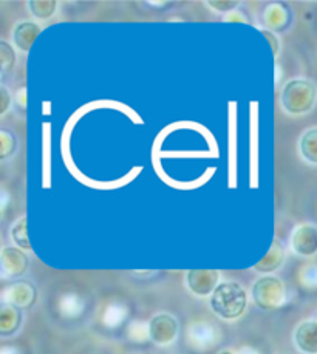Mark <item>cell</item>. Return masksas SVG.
Returning a JSON list of instances; mask_svg holds the SVG:
<instances>
[{
	"label": "cell",
	"mask_w": 317,
	"mask_h": 354,
	"mask_svg": "<svg viewBox=\"0 0 317 354\" xmlns=\"http://www.w3.org/2000/svg\"><path fill=\"white\" fill-rule=\"evenodd\" d=\"M210 306L223 319H237L246 308V292L239 283L226 281L215 288Z\"/></svg>",
	"instance_id": "cell-1"
},
{
	"label": "cell",
	"mask_w": 317,
	"mask_h": 354,
	"mask_svg": "<svg viewBox=\"0 0 317 354\" xmlns=\"http://www.w3.org/2000/svg\"><path fill=\"white\" fill-rule=\"evenodd\" d=\"M254 297L260 306H277L282 299V283L277 279H262L254 286Z\"/></svg>",
	"instance_id": "cell-2"
},
{
	"label": "cell",
	"mask_w": 317,
	"mask_h": 354,
	"mask_svg": "<svg viewBox=\"0 0 317 354\" xmlns=\"http://www.w3.org/2000/svg\"><path fill=\"white\" fill-rule=\"evenodd\" d=\"M176 320L174 317L167 316V314H161L156 316L150 324V337L154 342L160 345L170 344L176 336Z\"/></svg>",
	"instance_id": "cell-3"
},
{
	"label": "cell",
	"mask_w": 317,
	"mask_h": 354,
	"mask_svg": "<svg viewBox=\"0 0 317 354\" xmlns=\"http://www.w3.org/2000/svg\"><path fill=\"white\" fill-rule=\"evenodd\" d=\"M217 280V271H190L188 275L189 288L198 296H208L210 291H215Z\"/></svg>",
	"instance_id": "cell-4"
},
{
	"label": "cell",
	"mask_w": 317,
	"mask_h": 354,
	"mask_svg": "<svg viewBox=\"0 0 317 354\" xmlns=\"http://www.w3.org/2000/svg\"><path fill=\"white\" fill-rule=\"evenodd\" d=\"M296 345L302 353L317 354V322H305L297 328Z\"/></svg>",
	"instance_id": "cell-5"
},
{
	"label": "cell",
	"mask_w": 317,
	"mask_h": 354,
	"mask_svg": "<svg viewBox=\"0 0 317 354\" xmlns=\"http://www.w3.org/2000/svg\"><path fill=\"white\" fill-rule=\"evenodd\" d=\"M294 249L303 255H311L317 252V229L309 226L302 227L300 231L296 234Z\"/></svg>",
	"instance_id": "cell-6"
},
{
	"label": "cell",
	"mask_w": 317,
	"mask_h": 354,
	"mask_svg": "<svg viewBox=\"0 0 317 354\" xmlns=\"http://www.w3.org/2000/svg\"><path fill=\"white\" fill-rule=\"evenodd\" d=\"M302 152L307 160L317 164V130H311L303 138Z\"/></svg>",
	"instance_id": "cell-7"
},
{
	"label": "cell",
	"mask_w": 317,
	"mask_h": 354,
	"mask_svg": "<svg viewBox=\"0 0 317 354\" xmlns=\"http://www.w3.org/2000/svg\"><path fill=\"white\" fill-rule=\"evenodd\" d=\"M12 237H15L16 243L25 248V249H30V243H28V239H26V221L21 220L19 221V225L15 227V231H12Z\"/></svg>",
	"instance_id": "cell-8"
},
{
	"label": "cell",
	"mask_w": 317,
	"mask_h": 354,
	"mask_svg": "<svg viewBox=\"0 0 317 354\" xmlns=\"http://www.w3.org/2000/svg\"><path fill=\"white\" fill-rule=\"evenodd\" d=\"M210 6H219V8H233V6H237V3H224V5H217V3H209Z\"/></svg>",
	"instance_id": "cell-9"
},
{
	"label": "cell",
	"mask_w": 317,
	"mask_h": 354,
	"mask_svg": "<svg viewBox=\"0 0 317 354\" xmlns=\"http://www.w3.org/2000/svg\"><path fill=\"white\" fill-rule=\"evenodd\" d=\"M221 354H234V353H230V351H224V353H221Z\"/></svg>",
	"instance_id": "cell-10"
}]
</instances>
